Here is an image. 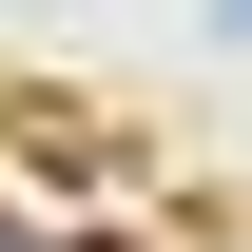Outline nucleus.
Masks as SVG:
<instances>
[{"instance_id":"obj_1","label":"nucleus","mask_w":252,"mask_h":252,"mask_svg":"<svg viewBox=\"0 0 252 252\" xmlns=\"http://www.w3.org/2000/svg\"><path fill=\"white\" fill-rule=\"evenodd\" d=\"M136 156H156L136 117H97V97H59V78H0V252H78Z\"/></svg>"},{"instance_id":"obj_2","label":"nucleus","mask_w":252,"mask_h":252,"mask_svg":"<svg viewBox=\"0 0 252 252\" xmlns=\"http://www.w3.org/2000/svg\"><path fill=\"white\" fill-rule=\"evenodd\" d=\"M78 252H252V214H233L194 156H136L117 194H97V233H78Z\"/></svg>"},{"instance_id":"obj_3","label":"nucleus","mask_w":252,"mask_h":252,"mask_svg":"<svg viewBox=\"0 0 252 252\" xmlns=\"http://www.w3.org/2000/svg\"><path fill=\"white\" fill-rule=\"evenodd\" d=\"M194 20H214V39H252V0H194Z\"/></svg>"}]
</instances>
